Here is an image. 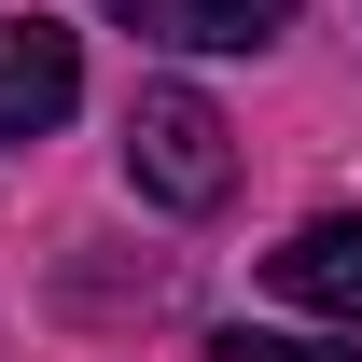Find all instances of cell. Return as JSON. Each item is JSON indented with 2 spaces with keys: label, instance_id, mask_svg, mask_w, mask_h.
I'll return each instance as SVG.
<instances>
[{
  "label": "cell",
  "instance_id": "5b68a950",
  "mask_svg": "<svg viewBox=\"0 0 362 362\" xmlns=\"http://www.w3.org/2000/svg\"><path fill=\"white\" fill-rule=\"evenodd\" d=\"M223 362H362V334H265V320H237Z\"/></svg>",
  "mask_w": 362,
  "mask_h": 362
},
{
  "label": "cell",
  "instance_id": "6da1fadb",
  "mask_svg": "<svg viewBox=\"0 0 362 362\" xmlns=\"http://www.w3.org/2000/svg\"><path fill=\"white\" fill-rule=\"evenodd\" d=\"M126 168H139V195H153V209H223L237 126H223L195 84H139V112H126Z\"/></svg>",
  "mask_w": 362,
  "mask_h": 362
},
{
  "label": "cell",
  "instance_id": "3957f363",
  "mask_svg": "<svg viewBox=\"0 0 362 362\" xmlns=\"http://www.w3.org/2000/svg\"><path fill=\"white\" fill-rule=\"evenodd\" d=\"M84 98V42L56 28V14H28V28H0V153L14 139H42L56 112Z\"/></svg>",
  "mask_w": 362,
  "mask_h": 362
},
{
  "label": "cell",
  "instance_id": "7a4b0ae2",
  "mask_svg": "<svg viewBox=\"0 0 362 362\" xmlns=\"http://www.w3.org/2000/svg\"><path fill=\"white\" fill-rule=\"evenodd\" d=\"M265 293H279V307H307V320H334V334H362V223H349V209L293 223V237L265 251Z\"/></svg>",
  "mask_w": 362,
  "mask_h": 362
},
{
  "label": "cell",
  "instance_id": "277c9868",
  "mask_svg": "<svg viewBox=\"0 0 362 362\" xmlns=\"http://www.w3.org/2000/svg\"><path fill=\"white\" fill-rule=\"evenodd\" d=\"M153 42H181V56H251V42H279L293 28V0H126Z\"/></svg>",
  "mask_w": 362,
  "mask_h": 362
}]
</instances>
